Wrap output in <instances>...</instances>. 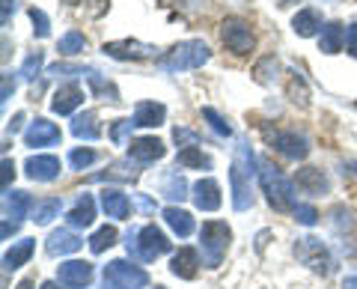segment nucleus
Wrapping results in <instances>:
<instances>
[{"mask_svg": "<svg viewBox=\"0 0 357 289\" xmlns=\"http://www.w3.org/2000/svg\"><path fill=\"white\" fill-rule=\"evenodd\" d=\"M15 93V81H13V75H3V90H0V105H6L9 102V96Z\"/></svg>", "mask_w": 357, "mask_h": 289, "instance_id": "nucleus-49", "label": "nucleus"}, {"mask_svg": "<svg viewBox=\"0 0 357 289\" xmlns=\"http://www.w3.org/2000/svg\"><path fill=\"white\" fill-rule=\"evenodd\" d=\"M295 185L301 188L304 194H312V197H321V194H328V176L321 173L319 168H301L295 173Z\"/></svg>", "mask_w": 357, "mask_h": 289, "instance_id": "nucleus-18", "label": "nucleus"}, {"mask_svg": "<svg viewBox=\"0 0 357 289\" xmlns=\"http://www.w3.org/2000/svg\"><path fill=\"white\" fill-rule=\"evenodd\" d=\"M89 75L93 69H86V66H69V63H54L51 69H48V75Z\"/></svg>", "mask_w": 357, "mask_h": 289, "instance_id": "nucleus-47", "label": "nucleus"}, {"mask_svg": "<svg viewBox=\"0 0 357 289\" xmlns=\"http://www.w3.org/2000/svg\"><path fill=\"white\" fill-rule=\"evenodd\" d=\"M84 90L77 84H63L57 93H54V98H51V110L54 114H60V117H69V114H75L77 108L84 105Z\"/></svg>", "mask_w": 357, "mask_h": 289, "instance_id": "nucleus-16", "label": "nucleus"}, {"mask_svg": "<svg viewBox=\"0 0 357 289\" xmlns=\"http://www.w3.org/2000/svg\"><path fill=\"white\" fill-rule=\"evenodd\" d=\"M354 105H357V102H354Z\"/></svg>", "mask_w": 357, "mask_h": 289, "instance_id": "nucleus-58", "label": "nucleus"}, {"mask_svg": "<svg viewBox=\"0 0 357 289\" xmlns=\"http://www.w3.org/2000/svg\"><path fill=\"white\" fill-rule=\"evenodd\" d=\"M173 140H176L182 149H188V147H199V135H197V131L182 128V126L173 128Z\"/></svg>", "mask_w": 357, "mask_h": 289, "instance_id": "nucleus-45", "label": "nucleus"}, {"mask_svg": "<svg viewBox=\"0 0 357 289\" xmlns=\"http://www.w3.org/2000/svg\"><path fill=\"white\" fill-rule=\"evenodd\" d=\"M292 215H295L298 224H304V227H316V221H319V212L312 206H307V203H298Z\"/></svg>", "mask_w": 357, "mask_h": 289, "instance_id": "nucleus-44", "label": "nucleus"}, {"mask_svg": "<svg viewBox=\"0 0 357 289\" xmlns=\"http://www.w3.org/2000/svg\"><path fill=\"white\" fill-rule=\"evenodd\" d=\"M345 45H349V54H351V57H357V21L345 27Z\"/></svg>", "mask_w": 357, "mask_h": 289, "instance_id": "nucleus-48", "label": "nucleus"}, {"mask_svg": "<svg viewBox=\"0 0 357 289\" xmlns=\"http://www.w3.org/2000/svg\"><path fill=\"white\" fill-rule=\"evenodd\" d=\"M60 215V200L57 197H48L42 200V203H36V209H33V221L42 227V224H51L54 218Z\"/></svg>", "mask_w": 357, "mask_h": 289, "instance_id": "nucleus-33", "label": "nucleus"}, {"mask_svg": "<svg viewBox=\"0 0 357 289\" xmlns=\"http://www.w3.org/2000/svg\"><path fill=\"white\" fill-rule=\"evenodd\" d=\"M220 39H223V45H227L232 54H238V57L250 54L253 45H256V36H253V30L244 18H223Z\"/></svg>", "mask_w": 357, "mask_h": 289, "instance_id": "nucleus-8", "label": "nucleus"}, {"mask_svg": "<svg viewBox=\"0 0 357 289\" xmlns=\"http://www.w3.org/2000/svg\"><path fill=\"white\" fill-rule=\"evenodd\" d=\"M256 155L253 147L248 140H238V149H236V158H232V170H229V185H232V206L236 212H248L253 206V179L259 176L256 168Z\"/></svg>", "mask_w": 357, "mask_h": 289, "instance_id": "nucleus-1", "label": "nucleus"}, {"mask_svg": "<svg viewBox=\"0 0 357 289\" xmlns=\"http://www.w3.org/2000/svg\"><path fill=\"white\" fill-rule=\"evenodd\" d=\"M203 119L208 122V126H211V128H215V131H218V135H220V138H229V135H232V126H229V122H227V119H223V117L218 114V110H215V108H203Z\"/></svg>", "mask_w": 357, "mask_h": 289, "instance_id": "nucleus-36", "label": "nucleus"}, {"mask_svg": "<svg viewBox=\"0 0 357 289\" xmlns=\"http://www.w3.org/2000/svg\"><path fill=\"white\" fill-rule=\"evenodd\" d=\"M331 224L337 227V230H351V227H354V215H351V209H345V206H333V209H331Z\"/></svg>", "mask_w": 357, "mask_h": 289, "instance_id": "nucleus-40", "label": "nucleus"}, {"mask_svg": "<svg viewBox=\"0 0 357 289\" xmlns=\"http://www.w3.org/2000/svg\"><path fill=\"white\" fill-rule=\"evenodd\" d=\"M155 289H164V286H155Z\"/></svg>", "mask_w": 357, "mask_h": 289, "instance_id": "nucleus-57", "label": "nucleus"}, {"mask_svg": "<svg viewBox=\"0 0 357 289\" xmlns=\"http://www.w3.org/2000/svg\"><path fill=\"white\" fill-rule=\"evenodd\" d=\"M96 158H98V155L93 149H72L69 152V164L75 170H86L89 164H96Z\"/></svg>", "mask_w": 357, "mask_h": 289, "instance_id": "nucleus-41", "label": "nucleus"}, {"mask_svg": "<svg viewBox=\"0 0 357 289\" xmlns=\"http://www.w3.org/2000/svg\"><path fill=\"white\" fill-rule=\"evenodd\" d=\"M42 63H45L42 51H33V54H27L24 66H21V77H24V81H36V75H39V69H42Z\"/></svg>", "mask_w": 357, "mask_h": 289, "instance_id": "nucleus-38", "label": "nucleus"}, {"mask_svg": "<svg viewBox=\"0 0 357 289\" xmlns=\"http://www.w3.org/2000/svg\"><path fill=\"white\" fill-rule=\"evenodd\" d=\"M342 289H357V274L345 277V281H342Z\"/></svg>", "mask_w": 357, "mask_h": 289, "instance_id": "nucleus-54", "label": "nucleus"}, {"mask_svg": "<svg viewBox=\"0 0 357 289\" xmlns=\"http://www.w3.org/2000/svg\"><path fill=\"white\" fill-rule=\"evenodd\" d=\"M57 51L66 54V57H75V54L86 51V36H84V33H77V30H69V33H66V36L60 39Z\"/></svg>", "mask_w": 357, "mask_h": 289, "instance_id": "nucleus-34", "label": "nucleus"}, {"mask_svg": "<svg viewBox=\"0 0 357 289\" xmlns=\"http://www.w3.org/2000/svg\"><path fill=\"white\" fill-rule=\"evenodd\" d=\"M167 117V108L161 102H137V108H134V126H140V128H155V126H161Z\"/></svg>", "mask_w": 357, "mask_h": 289, "instance_id": "nucleus-20", "label": "nucleus"}, {"mask_svg": "<svg viewBox=\"0 0 357 289\" xmlns=\"http://www.w3.org/2000/svg\"><path fill=\"white\" fill-rule=\"evenodd\" d=\"M105 289H146L149 274L128 260H114L105 265Z\"/></svg>", "mask_w": 357, "mask_h": 289, "instance_id": "nucleus-7", "label": "nucleus"}, {"mask_svg": "<svg viewBox=\"0 0 357 289\" xmlns=\"http://www.w3.org/2000/svg\"><path fill=\"white\" fill-rule=\"evenodd\" d=\"M178 164L182 168H197V170H211V158L203 155L199 147H188V149H178Z\"/></svg>", "mask_w": 357, "mask_h": 289, "instance_id": "nucleus-30", "label": "nucleus"}, {"mask_svg": "<svg viewBox=\"0 0 357 289\" xmlns=\"http://www.w3.org/2000/svg\"><path fill=\"white\" fill-rule=\"evenodd\" d=\"M21 122H24V114H21V110H18V114H15L13 119H9V126H6L9 135H15V131H21Z\"/></svg>", "mask_w": 357, "mask_h": 289, "instance_id": "nucleus-51", "label": "nucleus"}, {"mask_svg": "<svg viewBox=\"0 0 357 289\" xmlns=\"http://www.w3.org/2000/svg\"><path fill=\"white\" fill-rule=\"evenodd\" d=\"M30 21H33V33H36L39 39H48L51 36V21H48V15H45L42 9L33 6L30 9Z\"/></svg>", "mask_w": 357, "mask_h": 289, "instance_id": "nucleus-39", "label": "nucleus"}, {"mask_svg": "<svg viewBox=\"0 0 357 289\" xmlns=\"http://www.w3.org/2000/svg\"><path fill=\"white\" fill-rule=\"evenodd\" d=\"M102 51H105V57H114V60H152V57H158V48L146 45V42H137V39L105 42Z\"/></svg>", "mask_w": 357, "mask_h": 289, "instance_id": "nucleus-9", "label": "nucleus"}, {"mask_svg": "<svg viewBox=\"0 0 357 289\" xmlns=\"http://www.w3.org/2000/svg\"><path fill=\"white\" fill-rule=\"evenodd\" d=\"M289 96H292V102L301 105V108H307V105H310V93H307L304 81L298 77V72H292V87H289Z\"/></svg>", "mask_w": 357, "mask_h": 289, "instance_id": "nucleus-42", "label": "nucleus"}, {"mask_svg": "<svg viewBox=\"0 0 357 289\" xmlns=\"http://www.w3.org/2000/svg\"><path fill=\"white\" fill-rule=\"evenodd\" d=\"M342 39H345V27L340 24V21H331V24L321 27V51L325 54H337L342 48Z\"/></svg>", "mask_w": 357, "mask_h": 289, "instance_id": "nucleus-29", "label": "nucleus"}, {"mask_svg": "<svg viewBox=\"0 0 357 289\" xmlns=\"http://www.w3.org/2000/svg\"><path fill=\"white\" fill-rule=\"evenodd\" d=\"M116 236H119L116 227H107V224L98 227L93 232V239H89V251H93V253H105L110 244H116Z\"/></svg>", "mask_w": 357, "mask_h": 289, "instance_id": "nucleus-32", "label": "nucleus"}, {"mask_svg": "<svg viewBox=\"0 0 357 289\" xmlns=\"http://www.w3.org/2000/svg\"><path fill=\"white\" fill-rule=\"evenodd\" d=\"M161 194L167 200H182L188 197V182H185V176H178V173H167L164 176V185H161Z\"/></svg>", "mask_w": 357, "mask_h": 289, "instance_id": "nucleus-31", "label": "nucleus"}, {"mask_svg": "<svg viewBox=\"0 0 357 289\" xmlns=\"http://www.w3.org/2000/svg\"><path fill=\"white\" fill-rule=\"evenodd\" d=\"M232 230L223 224V221H206L203 230H199V251H203V262L208 269H218L227 257Z\"/></svg>", "mask_w": 357, "mask_h": 289, "instance_id": "nucleus-6", "label": "nucleus"}, {"mask_svg": "<svg viewBox=\"0 0 357 289\" xmlns=\"http://www.w3.org/2000/svg\"><path fill=\"white\" fill-rule=\"evenodd\" d=\"M292 251H295L298 262H304L310 272H316V274H321V277L333 274V269H337L331 248H328V244L321 242V239H316V236H298Z\"/></svg>", "mask_w": 357, "mask_h": 289, "instance_id": "nucleus-5", "label": "nucleus"}, {"mask_svg": "<svg viewBox=\"0 0 357 289\" xmlns=\"http://www.w3.org/2000/svg\"><path fill=\"white\" fill-rule=\"evenodd\" d=\"M33 251H36V242H33V239H21V242H15L13 248L3 253V269H6V272L21 269V265H24V262L33 257Z\"/></svg>", "mask_w": 357, "mask_h": 289, "instance_id": "nucleus-26", "label": "nucleus"}, {"mask_svg": "<svg viewBox=\"0 0 357 289\" xmlns=\"http://www.w3.org/2000/svg\"><path fill=\"white\" fill-rule=\"evenodd\" d=\"M24 170L33 182H54L60 176V158L57 155H30Z\"/></svg>", "mask_w": 357, "mask_h": 289, "instance_id": "nucleus-14", "label": "nucleus"}, {"mask_svg": "<svg viewBox=\"0 0 357 289\" xmlns=\"http://www.w3.org/2000/svg\"><path fill=\"white\" fill-rule=\"evenodd\" d=\"M60 140H63V131H60L57 126H54L51 119H45V117L33 119L30 126H27V131H24V143H27V147H33V149L57 147Z\"/></svg>", "mask_w": 357, "mask_h": 289, "instance_id": "nucleus-10", "label": "nucleus"}, {"mask_svg": "<svg viewBox=\"0 0 357 289\" xmlns=\"http://www.w3.org/2000/svg\"><path fill=\"white\" fill-rule=\"evenodd\" d=\"M66 221H69V227H89L96 221V200L93 194H81L75 200V206L69 209V215H66Z\"/></svg>", "mask_w": 357, "mask_h": 289, "instance_id": "nucleus-21", "label": "nucleus"}, {"mask_svg": "<svg viewBox=\"0 0 357 289\" xmlns=\"http://www.w3.org/2000/svg\"><path fill=\"white\" fill-rule=\"evenodd\" d=\"M164 221H167V227H170L178 239H188L194 232L191 212H185V209H178V206H167L164 209Z\"/></svg>", "mask_w": 357, "mask_h": 289, "instance_id": "nucleus-24", "label": "nucleus"}, {"mask_svg": "<svg viewBox=\"0 0 357 289\" xmlns=\"http://www.w3.org/2000/svg\"><path fill=\"white\" fill-rule=\"evenodd\" d=\"M57 281L66 289H86L93 283V262L86 260H69L57 269Z\"/></svg>", "mask_w": 357, "mask_h": 289, "instance_id": "nucleus-11", "label": "nucleus"}, {"mask_svg": "<svg viewBox=\"0 0 357 289\" xmlns=\"http://www.w3.org/2000/svg\"><path fill=\"white\" fill-rule=\"evenodd\" d=\"M271 147L286 155L289 161H304L310 155V140L304 135H298V131H277L271 138Z\"/></svg>", "mask_w": 357, "mask_h": 289, "instance_id": "nucleus-12", "label": "nucleus"}, {"mask_svg": "<svg viewBox=\"0 0 357 289\" xmlns=\"http://www.w3.org/2000/svg\"><path fill=\"white\" fill-rule=\"evenodd\" d=\"M15 13V0H3V13H0V21L3 24H9V15Z\"/></svg>", "mask_w": 357, "mask_h": 289, "instance_id": "nucleus-52", "label": "nucleus"}, {"mask_svg": "<svg viewBox=\"0 0 357 289\" xmlns=\"http://www.w3.org/2000/svg\"><path fill=\"white\" fill-rule=\"evenodd\" d=\"M259 185H262L271 209H277V212H289V209H292L295 212V206H298L295 185H292V179H286L280 168H274V161H268V158L259 161Z\"/></svg>", "mask_w": 357, "mask_h": 289, "instance_id": "nucleus-2", "label": "nucleus"}, {"mask_svg": "<svg viewBox=\"0 0 357 289\" xmlns=\"http://www.w3.org/2000/svg\"><path fill=\"white\" fill-rule=\"evenodd\" d=\"M199 269V253L194 248H178V253L170 260V272L182 281H194Z\"/></svg>", "mask_w": 357, "mask_h": 289, "instance_id": "nucleus-19", "label": "nucleus"}, {"mask_svg": "<svg viewBox=\"0 0 357 289\" xmlns=\"http://www.w3.org/2000/svg\"><path fill=\"white\" fill-rule=\"evenodd\" d=\"M126 248H128V253L140 257L143 262H155L158 257H164V253H170L173 244H170V239L164 236V230H158L155 224H146V227L128 232Z\"/></svg>", "mask_w": 357, "mask_h": 289, "instance_id": "nucleus-3", "label": "nucleus"}, {"mask_svg": "<svg viewBox=\"0 0 357 289\" xmlns=\"http://www.w3.org/2000/svg\"><path fill=\"white\" fill-rule=\"evenodd\" d=\"M134 203H137L140 212H155V203L149 197H143V194H134Z\"/></svg>", "mask_w": 357, "mask_h": 289, "instance_id": "nucleus-50", "label": "nucleus"}, {"mask_svg": "<svg viewBox=\"0 0 357 289\" xmlns=\"http://www.w3.org/2000/svg\"><path fill=\"white\" fill-rule=\"evenodd\" d=\"M72 135L77 140H98L102 138V126H98V117L93 110H84V114H77L72 119Z\"/></svg>", "mask_w": 357, "mask_h": 289, "instance_id": "nucleus-23", "label": "nucleus"}, {"mask_svg": "<svg viewBox=\"0 0 357 289\" xmlns=\"http://www.w3.org/2000/svg\"><path fill=\"white\" fill-rule=\"evenodd\" d=\"M164 155H167V147L158 138H137V140H131V147H128V158H134L137 164H155V161H161Z\"/></svg>", "mask_w": 357, "mask_h": 289, "instance_id": "nucleus-15", "label": "nucleus"}, {"mask_svg": "<svg viewBox=\"0 0 357 289\" xmlns=\"http://www.w3.org/2000/svg\"><path fill=\"white\" fill-rule=\"evenodd\" d=\"M277 72H280V63H277V57H265L259 66H256V81L271 84V81H277Z\"/></svg>", "mask_w": 357, "mask_h": 289, "instance_id": "nucleus-37", "label": "nucleus"}, {"mask_svg": "<svg viewBox=\"0 0 357 289\" xmlns=\"http://www.w3.org/2000/svg\"><path fill=\"white\" fill-rule=\"evenodd\" d=\"M30 286H33L30 281H21V283H18V289H30Z\"/></svg>", "mask_w": 357, "mask_h": 289, "instance_id": "nucleus-56", "label": "nucleus"}, {"mask_svg": "<svg viewBox=\"0 0 357 289\" xmlns=\"http://www.w3.org/2000/svg\"><path fill=\"white\" fill-rule=\"evenodd\" d=\"M3 209H6V218H13L21 224L30 209H36V203H33V197L27 191H6L3 194Z\"/></svg>", "mask_w": 357, "mask_h": 289, "instance_id": "nucleus-22", "label": "nucleus"}, {"mask_svg": "<svg viewBox=\"0 0 357 289\" xmlns=\"http://www.w3.org/2000/svg\"><path fill=\"white\" fill-rule=\"evenodd\" d=\"M131 128H134V119H116V122H114V128H110V140L119 143V147H122V143L128 140Z\"/></svg>", "mask_w": 357, "mask_h": 289, "instance_id": "nucleus-43", "label": "nucleus"}, {"mask_svg": "<svg viewBox=\"0 0 357 289\" xmlns=\"http://www.w3.org/2000/svg\"><path fill=\"white\" fill-rule=\"evenodd\" d=\"M13 179H15V164H13V158H3V164H0V185H3V194L9 191Z\"/></svg>", "mask_w": 357, "mask_h": 289, "instance_id": "nucleus-46", "label": "nucleus"}, {"mask_svg": "<svg viewBox=\"0 0 357 289\" xmlns=\"http://www.w3.org/2000/svg\"><path fill=\"white\" fill-rule=\"evenodd\" d=\"M191 197H194V206L199 209V212H218L220 209V185L211 179V176L194 182Z\"/></svg>", "mask_w": 357, "mask_h": 289, "instance_id": "nucleus-13", "label": "nucleus"}, {"mask_svg": "<svg viewBox=\"0 0 357 289\" xmlns=\"http://www.w3.org/2000/svg\"><path fill=\"white\" fill-rule=\"evenodd\" d=\"M18 230V221H3V227H0V232H3V239H9V236H13V232Z\"/></svg>", "mask_w": 357, "mask_h": 289, "instance_id": "nucleus-53", "label": "nucleus"}, {"mask_svg": "<svg viewBox=\"0 0 357 289\" xmlns=\"http://www.w3.org/2000/svg\"><path fill=\"white\" fill-rule=\"evenodd\" d=\"M102 209L107 212V218L122 221V218H128L131 203H128V197H126V194L116 191V188H105V191H102Z\"/></svg>", "mask_w": 357, "mask_h": 289, "instance_id": "nucleus-27", "label": "nucleus"}, {"mask_svg": "<svg viewBox=\"0 0 357 289\" xmlns=\"http://www.w3.org/2000/svg\"><path fill=\"white\" fill-rule=\"evenodd\" d=\"M60 286H63V283H54V281H45V283H42L39 289H60Z\"/></svg>", "mask_w": 357, "mask_h": 289, "instance_id": "nucleus-55", "label": "nucleus"}, {"mask_svg": "<svg viewBox=\"0 0 357 289\" xmlns=\"http://www.w3.org/2000/svg\"><path fill=\"white\" fill-rule=\"evenodd\" d=\"M211 60V48L203 39H188L173 45V51H167V57H161V69L164 72H188V69H199L203 63Z\"/></svg>", "mask_w": 357, "mask_h": 289, "instance_id": "nucleus-4", "label": "nucleus"}, {"mask_svg": "<svg viewBox=\"0 0 357 289\" xmlns=\"http://www.w3.org/2000/svg\"><path fill=\"white\" fill-rule=\"evenodd\" d=\"M81 244H84V239L75 236L72 230H54L48 242H45V251H48L51 257H66V253L81 251Z\"/></svg>", "mask_w": 357, "mask_h": 289, "instance_id": "nucleus-17", "label": "nucleus"}, {"mask_svg": "<svg viewBox=\"0 0 357 289\" xmlns=\"http://www.w3.org/2000/svg\"><path fill=\"white\" fill-rule=\"evenodd\" d=\"M86 77H89V84H93V90H96L98 96H107V98H110V102H119V93H116V87H114V84H110V81H105V77H102V75H98L96 69H93V72H89Z\"/></svg>", "mask_w": 357, "mask_h": 289, "instance_id": "nucleus-35", "label": "nucleus"}, {"mask_svg": "<svg viewBox=\"0 0 357 289\" xmlns=\"http://www.w3.org/2000/svg\"><path fill=\"white\" fill-rule=\"evenodd\" d=\"M137 168H131V158L128 161H114L105 173H93L89 176V182H131V179H137Z\"/></svg>", "mask_w": 357, "mask_h": 289, "instance_id": "nucleus-25", "label": "nucleus"}, {"mask_svg": "<svg viewBox=\"0 0 357 289\" xmlns=\"http://www.w3.org/2000/svg\"><path fill=\"white\" fill-rule=\"evenodd\" d=\"M292 30L304 39L316 36V33L321 30V15L316 13V9H301V13H295V18H292Z\"/></svg>", "mask_w": 357, "mask_h": 289, "instance_id": "nucleus-28", "label": "nucleus"}]
</instances>
